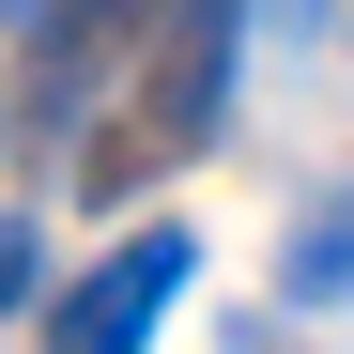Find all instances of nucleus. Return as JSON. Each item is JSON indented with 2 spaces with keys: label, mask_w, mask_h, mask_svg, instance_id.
<instances>
[{
  "label": "nucleus",
  "mask_w": 354,
  "mask_h": 354,
  "mask_svg": "<svg viewBox=\"0 0 354 354\" xmlns=\"http://www.w3.org/2000/svg\"><path fill=\"white\" fill-rule=\"evenodd\" d=\"M277 277H292V308H339V292H354V201H324L308 231H292V262H277Z\"/></svg>",
  "instance_id": "3"
},
{
  "label": "nucleus",
  "mask_w": 354,
  "mask_h": 354,
  "mask_svg": "<svg viewBox=\"0 0 354 354\" xmlns=\"http://www.w3.org/2000/svg\"><path fill=\"white\" fill-rule=\"evenodd\" d=\"M231 46H247V0H154V62H139L154 154H201V139H216V108H231Z\"/></svg>",
  "instance_id": "2"
},
{
  "label": "nucleus",
  "mask_w": 354,
  "mask_h": 354,
  "mask_svg": "<svg viewBox=\"0 0 354 354\" xmlns=\"http://www.w3.org/2000/svg\"><path fill=\"white\" fill-rule=\"evenodd\" d=\"M185 277H201V247L185 231H139V247H108L62 308H46V354H154V324L185 308Z\"/></svg>",
  "instance_id": "1"
},
{
  "label": "nucleus",
  "mask_w": 354,
  "mask_h": 354,
  "mask_svg": "<svg viewBox=\"0 0 354 354\" xmlns=\"http://www.w3.org/2000/svg\"><path fill=\"white\" fill-rule=\"evenodd\" d=\"M108 16H154V0H108Z\"/></svg>",
  "instance_id": "5"
},
{
  "label": "nucleus",
  "mask_w": 354,
  "mask_h": 354,
  "mask_svg": "<svg viewBox=\"0 0 354 354\" xmlns=\"http://www.w3.org/2000/svg\"><path fill=\"white\" fill-rule=\"evenodd\" d=\"M0 31H77V0H0Z\"/></svg>",
  "instance_id": "4"
}]
</instances>
